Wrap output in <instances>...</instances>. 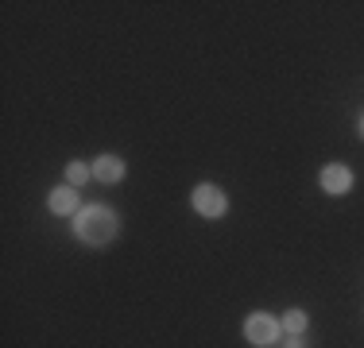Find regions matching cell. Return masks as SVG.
<instances>
[{"instance_id":"cell-1","label":"cell","mask_w":364,"mask_h":348,"mask_svg":"<svg viewBox=\"0 0 364 348\" xmlns=\"http://www.w3.org/2000/svg\"><path fill=\"white\" fill-rule=\"evenodd\" d=\"M120 232V221L109 205H85L74 213V236L90 248H105V244L117 240Z\"/></svg>"},{"instance_id":"cell-2","label":"cell","mask_w":364,"mask_h":348,"mask_svg":"<svg viewBox=\"0 0 364 348\" xmlns=\"http://www.w3.org/2000/svg\"><path fill=\"white\" fill-rule=\"evenodd\" d=\"M283 337V321H275L272 313H252L245 321V341L256 348H275Z\"/></svg>"},{"instance_id":"cell-3","label":"cell","mask_w":364,"mask_h":348,"mask_svg":"<svg viewBox=\"0 0 364 348\" xmlns=\"http://www.w3.org/2000/svg\"><path fill=\"white\" fill-rule=\"evenodd\" d=\"M194 209L202 217H210V221H218V217H225V209H229V202H225V194L213 182H202V186L194 190Z\"/></svg>"},{"instance_id":"cell-4","label":"cell","mask_w":364,"mask_h":348,"mask_svg":"<svg viewBox=\"0 0 364 348\" xmlns=\"http://www.w3.org/2000/svg\"><path fill=\"white\" fill-rule=\"evenodd\" d=\"M349 186H353V170L345 167V163H329V167L322 170V190L326 194L341 197V194H349Z\"/></svg>"},{"instance_id":"cell-5","label":"cell","mask_w":364,"mask_h":348,"mask_svg":"<svg viewBox=\"0 0 364 348\" xmlns=\"http://www.w3.org/2000/svg\"><path fill=\"white\" fill-rule=\"evenodd\" d=\"M93 178L105 182V186L120 182L124 178V159H117V155H97V159H93Z\"/></svg>"},{"instance_id":"cell-6","label":"cell","mask_w":364,"mask_h":348,"mask_svg":"<svg viewBox=\"0 0 364 348\" xmlns=\"http://www.w3.org/2000/svg\"><path fill=\"white\" fill-rule=\"evenodd\" d=\"M47 205H50V213H55V217L77 213V194H74V186H58L55 194L47 197Z\"/></svg>"},{"instance_id":"cell-7","label":"cell","mask_w":364,"mask_h":348,"mask_svg":"<svg viewBox=\"0 0 364 348\" xmlns=\"http://www.w3.org/2000/svg\"><path fill=\"white\" fill-rule=\"evenodd\" d=\"M283 329H287L291 337H302V333H306V313H302V310H287V313H283Z\"/></svg>"},{"instance_id":"cell-8","label":"cell","mask_w":364,"mask_h":348,"mask_svg":"<svg viewBox=\"0 0 364 348\" xmlns=\"http://www.w3.org/2000/svg\"><path fill=\"white\" fill-rule=\"evenodd\" d=\"M85 178H93V167H85V163H70L66 167V186H85Z\"/></svg>"},{"instance_id":"cell-9","label":"cell","mask_w":364,"mask_h":348,"mask_svg":"<svg viewBox=\"0 0 364 348\" xmlns=\"http://www.w3.org/2000/svg\"><path fill=\"white\" fill-rule=\"evenodd\" d=\"M287 348H302V341H299V337H291V341H287Z\"/></svg>"},{"instance_id":"cell-10","label":"cell","mask_w":364,"mask_h":348,"mask_svg":"<svg viewBox=\"0 0 364 348\" xmlns=\"http://www.w3.org/2000/svg\"><path fill=\"white\" fill-rule=\"evenodd\" d=\"M360 136H364V116H360Z\"/></svg>"}]
</instances>
